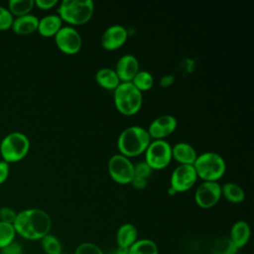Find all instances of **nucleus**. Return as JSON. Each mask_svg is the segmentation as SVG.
Here are the masks:
<instances>
[{"instance_id": "obj_1", "label": "nucleus", "mask_w": 254, "mask_h": 254, "mask_svg": "<svg viewBox=\"0 0 254 254\" xmlns=\"http://www.w3.org/2000/svg\"><path fill=\"white\" fill-rule=\"evenodd\" d=\"M16 234L27 240H41L50 233L52 219L50 215L40 208H27L17 212L13 222Z\"/></svg>"}, {"instance_id": "obj_2", "label": "nucleus", "mask_w": 254, "mask_h": 254, "mask_svg": "<svg viewBox=\"0 0 254 254\" xmlns=\"http://www.w3.org/2000/svg\"><path fill=\"white\" fill-rule=\"evenodd\" d=\"M151 142L146 129L140 126H130L124 129L117 141V147L121 155L131 158L145 153Z\"/></svg>"}, {"instance_id": "obj_3", "label": "nucleus", "mask_w": 254, "mask_h": 254, "mask_svg": "<svg viewBox=\"0 0 254 254\" xmlns=\"http://www.w3.org/2000/svg\"><path fill=\"white\" fill-rule=\"evenodd\" d=\"M94 5L91 0H64L58 8L62 21L72 26L86 24L92 17Z\"/></svg>"}, {"instance_id": "obj_4", "label": "nucleus", "mask_w": 254, "mask_h": 254, "mask_svg": "<svg viewBox=\"0 0 254 254\" xmlns=\"http://www.w3.org/2000/svg\"><path fill=\"white\" fill-rule=\"evenodd\" d=\"M114 91V104L116 109L123 115L136 114L143 103L142 92L130 82H120Z\"/></svg>"}, {"instance_id": "obj_5", "label": "nucleus", "mask_w": 254, "mask_h": 254, "mask_svg": "<svg viewBox=\"0 0 254 254\" xmlns=\"http://www.w3.org/2000/svg\"><path fill=\"white\" fill-rule=\"evenodd\" d=\"M192 166L197 178H200L203 182H217L226 170L224 159L214 152H205L198 155Z\"/></svg>"}, {"instance_id": "obj_6", "label": "nucleus", "mask_w": 254, "mask_h": 254, "mask_svg": "<svg viewBox=\"0 0 254 254\" xmlns=\"http://www.w3.org/2000/svg\"><path fill=\"white\" fill-rule=\"evenodd\" d=\"M30 150L29 138L21 132H11L0 142V154L6 163H17L23 160Z\"/></svg>"}, {"instance_id": "obj_7", "label": "nucleus", "mask_w": 254, "mask_h": 254, "mask_svg": "<svg viewBox=\"0 0 254 254\" xmlns=\"http://www.w3.org/2000/svg\"><path fill=\"white\" fill-rule=\"evenodd\" d=\"M145 162L152 170H163L171 162L172 146L166 140L150 142L145 151Z\"/></svg>"}, {"instance_id": "obj_8", "label": "nucleus", "mask_w": 254, "mask_h": 254, "mask_svg": "<svg viewBox=\"0 0 254 254\" xmlns=\"http://www.w3.org/2000/svg\"><path fill=\"white\" fill-rule=\"evenodd\" d=\"M107 169L111 179L120 185L130 184L134 178V165L129 158L116 154L113 155L107 164Z\"/></svg>"}, {"instance_id": "obj_9", "label": "nucleus", "mask_w": 254, "mask_h": 254, "mask_svg": "<svg viewBox=\"0 0 254 254\" xmlns=\"http://www.w3.org/2000/svg\"><path fill=\"white\" fill-rule=\"evenodd\" d=\"M55 43L59 50L66 55H74L81 48V37L71 26H64L55 36Z\"/></svg>"}, {"instance_id": "obj_10", "label": "nucleus", "mask_w": 254, "mask_h": 254, "mask_svg": "<svg viewBox=\"0 0 254 254\" xmlns=\"http://www.w3.org/2000/svg\"><path fill=\"white\" fill-rule=\"evenodd\" d=\"M221 197V186L217 182H202L195 190L194 200L201 208L214 206Z\"/></svg>"}, {"instance_id": "obj_11", "label": "nucleus", "mask_w": 254, "mask_h": 254, "mask_svg": "<svg viewBox=\"0 0 254 254\" xmlns=\"http://www.w3.org/2000/svg\"><path fill=\"white\" fill-rule=\"evenodd\" d=\"M197 176L192 165H179L172 173L171 188L176 192L189 190L196 182Z\"/></svg>"}, {"instance_id": "obj_12", "label": "nucleus", "mask_w": 254, "mask_h": 254, "mask_svg": "<svg viewBox=\"0 0 254 254\" xmlns=\"http://www.w3.org/2000/svg\"><path fill=\"white\" fill-rule=\"evenodd\" d=\"M178 122L173 115H162L153 120L148 128V133L151 139L165 140L177 128Z\"/></svg>"}, {"instance_id": "obj_13", "label": "nucleus", "mask_w": 254, "mask_h": 254, "mask_svg": "<svg viewBox=\"0 0 254 254\" xmlns=\"http://www.w3.org/2000/svg\"><path fill=\"white\" fill-rule=\"evenodd\" d=\"M128 38L127 30L121 25L108 27L101 36V46L107 51H115L122 47Z\"/></svg>"}, {"instance_id": "obj_14", "label": "nucleus", "mask_w": 254, "mask_h": 254, "mask_svg": "<svg viewBox=\"0 0 254 254\" xmlns=\"http://www.w3.org/2000/svg\"><path fill=\"white\" fill-rule=\"evenodd\" d=\"M114 70L121 82H130L140 70L138 60L133 55H124L118 60Z\"/></svg>"}, {"instance_id": "obj_15", "label": "nucleus", "mask_w": 254, "mask_h": 254, "mask_svg": "<svg viewBox=\"0 0 254 254\" xmlns=\"http://www.w3.org/2000/svg\"><path fill=\"white\" fill-rule=\"evenodd\" d=\"M196 157V151L189 143L179 142L172 147V158L180 165H193Z\"/></svg>"}, {"instance_id": "obj_16", "label": "nucleus", "mask_w": 254, "mask_h": 254, "mask_svg": "<svg viewBox=\"0 0 254 254\" xmlns=\"http://www.w3.org/2000/svg\"><path fill=\"white\" fill-rule=\"evenodd\" d=\"M39 18L35 15L28 14L21 17L14 18L12 24V30L17 35H30L38 30Z\"/></svg>"}, {"instance_id": "obj_17", "label": "nucleus", "mask_w": 254, "mask_h": 254, "mask_svg": "<svg viewBox=\"0 0 254 254\" xmlns=\"http://www.w3.org/2000/svg\"><path fill=\"white\" fill-rule=\"evenodd\" d=\"M250 234L251 230L249 224L244 220H238L232 225L230 229L229 239L237 249H240L248 243Z\"/></svg>"}, {"instance_id": "obj_18", "label": "nucleus", "mask_w": 254, "mask_h": 254, "mask_svg": "<svg viewBox=\"0 0 254 254\" xmlns=\"http://www.w3.org/2000/svg\"><path fill=\"white\" fill-rule=\"evenodd\" d=\"M63 21L62 19L55 14L47 15L43 17L42 19H39V25H38V32L43 37H55L56 34L60 31Z\"/></svg>"}, {"instance_id": "obj_19", "label": "nucleus", "mask_w": 254, "mask_h": 254, "mask_svg": "<svg viewBox=\"0 0 254 254\" xmlns=\"http://www.w3.org/2000/svg\"><path fill=\"white\" fill-rule=\"evenodd\" d=\"M138 231L135 225L131 223L122 224L116 233V242L118 247L129 249L137 240Z\"/></svg>"}, {"instance_id": "obj_20", "label": "nucleus", "mask_w": 254, "mask_h": 254, "mask_svg": "<svg viewBox=\"0 0 254 254\" xmlns=\"http://www.w3.org/2000/svg\"><path fill=\"white\" fill-rule=\"evenodd\" d=\"M96 82L104 89L114 90L121 82L114 69L109 67H102L96 71Z\"/></svg>"}, {"instance_id": "obj_21", "label": "nucleus", "mask_w": 254, "mask_h": 254, "mask_svg": "<svg viewBox=\"0 0 254 254\" xmlns=\"http://www.w3.org/2000/svg\"><path fill=\"white\" fill-rule=\"evenodd\" d=\"M221 195L232 203H240L245 197L243 189L235 183H226L221 186Z\"/></svg>"}, {"instance_id": "obj_22", "label": "nucleus", "mask_w": 254, "mask_h": 254, "mask_svg": "<svg viewBox=\"0 0 254 254\" xmlns=\"http://www.w3.org/2000/svg\"><path fill=\"white\" fill-rule=\"evenodd\" d=\"M34 6V0H10L8 2V10L13 15V17H21L31 14Z\"/></svg>"}, {"instance_id": "obj_23", "label": "nucleus", "mask_w": 254, "mask_h": 254, "mask_svg": "<svg viewBox=\"0 0 254 254\" xmlns=\"http://www.w3.org/2000/svg\"><path fill=\"white\" fill-rule=\"evenodd\" d=\"M128 254H159V250L151 239H137L128 249Z\"/></svg>"}, {"instance_id": "obj_24", "label": "nucleus", "mask_w": 254, "mask_h": 254, "mask_svg": "<svg viewBox=\"0 0 254 254\" xmlns=\"http://www.w3.org/2000/svg\"><path fill=\"white\" fill-rule=\"evenodd\" d=\"M131 82L134 84V86L139 91L143 92V91H147V90L151 89V87L153 86V83H154V78H153V75L149 71L139 70L135 74V76L133 77Z\"/></svg>"}, {"instance_id": "obj_25", "label": "nucleus", "mask_w": 254, "mask_h": 254, "mask_svg": "<svg viewBox=\"0 0 254 254\" xmlns=\"http://www.w3.org/2000/svg\"><path fill=\"white\" fill-rule=\"evenodd\" d=\"M41 245L46 254L62 253V244L60 240L53 234H47L41 239Z\"/></svg>"}, {"instance_id": "obj_26", "label": "nucleus", "mask_w": 254, "mask_h": 254, "mask_svg": "<svg viewBox=\"0 0 254 254\" xmlns=\"http://www.w3.org/2000/svg\"><path fill=\"white\" fill-rule=\"evenodd\" d=\"M238 249L229 238L216 240L211 247V254H236Z\"/></svg>"}, {"instance_id": "obj_27", "label": "nucleus", "mask_w": 254, "mask_h": 254, "mask_svg": "<svg viewBox=\"0 0 254 254\" xmlns=\"http://www.w3.org/2000/svg\"><path fill=\"white\" fill-rule=\"evenodd\" d=\"M16 235L13 224L0 221V249L14 242Z\"/></svg>"}, {"instance_id": "obj_28", "label": "nucleus", "mask_w": 254, "mask_h": 254, "mask_svg": "<svg viewBox=\"0 0 254 254\" xmlns=\"http://www.w3.org/2000/svg\"><path fill=\"white\" fill-rule=\"evenodd\" d=\"M14 21L13 15L10 13L8 8L0 6V31L8 30L12 27Z\"/></svg>"}, {"instance_id": "obj_29", "label": "nucleus", "mask_w": 254, "mask_h": 254, "mask_svg": "<svg viewBox=\"0 0 254 254\" xmlns=\"http://www.w3.org/2000/svg\"><path fill=\"white\" fill-rule=\"evenodd\" d=\"M74 254H103V252L97 245L90 242H83L76 247Z\"/></svg>"}, {"instance_id": "obj_30", "label": "nucleus", "mask_w": 254, "mask_h": 254, "mask_svg": "<svg viewBox=\"0 0 254 254\" xmlns=\"http://www.w3.org/2000/svg\"><path fill=\"white\" fill-rule=\"evenodd\" d=\"M152 172L153 170L145 161L139 162L134 166V176L136 177H140L147 180L152 175Z\"/></svg>"}, {"instance_id": "obj_31", "label": "nucleus", "mask_w": 254, "mask_h": 254, "mask_svg": "<svg viewBox=\"0 0 254 254\" xmlns=\"http://www.w3.org/2000/svg\"><path fill=\"white\" fill-rule=\"evenodd\" d=\"M16 216L17 212L13 208L9 206H2L0 208V221L13 224Z\"/></svg>"}, {"instance_id": "obj_32", "label": "nucleus", "mask_w": 254, "mask_h": 254, "mask_svg": "<svg viewBox=\"0 0 254 254\" xmlns=\"http://www.w3.org/2000/svg\"><path fill=\"white\" fill-rule=\"evenodd\" d=\"M0 254H23V248L21 244L14 241L4 248L0 249Z\"/></svg>"}, {"instance_id": "obj_33", "label": "nucleus", "mask_w": 254, "mask_h": 254, "mask_svg": "<svg viewBox=\"0 0 254 254\" xmlns=\"http://www.w3.org/2000/svg\"><path fill=\"white\" fill-rule=\"evenodd\" d=\"M58 4L57 0H36L35 6L41 10H50Z\"/></svg>"}, {"instance_id": "obj_34", "label": "nucleus", "mask_w": 254, "mask_h": 254, "mask_svg": "<svg viewBox=\"0 0 254 254\" xmlns=\"http://www.w3.org/2000/svg\"><path fill=\"white\" fill-rule=\"evenodd\" d=\"M9 173H10L9 164L3 160L0 161V185L6 182V180L9 177Z\"/></svg>"}, {"instance_id": "obj_35", "label": "nucleus", "mask_w": 254, "mask_h": 254, "mask_svg": "<svg viewBox=\"0 0 254 254\" xmlns=\"http://www.w3.org/2000/svg\"><path fill=\"white\" fill-rule=\"evenodd\" d=\"M135 189L137 190H143L147 187V180L140 178V177H136L134 176V178L132 179L131 183H130Z\"/></svg>"}, {"instance_id": "obj_36", "label": "nucleus", "mask_w": 254, "mask_h": 254, "mask_svg": "<svg viewBox=\"0 0 254 254\" xmlns=\"http://www.w3.org/2000/svg\"><path fill=\"white\" fill-rule=\"evenodd\" d=\"M175 81V76L172 75V74H167V75H164L161 80H160V84L163 86V87H169L170 85H172Z\"/></svg>"}, {"instance_id": "obj_37", "label": "nucleus", "mask_w": 254, "mask_h": 254, "mask_svg": "<svg viewBox=\"0 0 254 254\" xmlns=\"http://www.w3.org/2000/svg\"><path fill=\"white\" fill-rule=\"evenodd\" d=\"M109 254H128V249H125V248H121V247H118L114 250H112Z\"/></svg>"}, {"instance_id": "obj_38", "label": "nucleus", "mask_w": 254, "mask_h": 254, "mask_svg": "<svg viewBox=\"0 0 254 254\" xmlns=\"http://www.w3.org/2000/svg\"><path fill=\"white\" fill-rule=\"evenodd\" d=\"M168 192H169V194H175V193H177V192H176V191H175L171 187H170V189H169V191H168Z\"/></svg>"}, {"instance_id": "obj_39", "label": "nucleus", "mask_w": 254, "mask_h": 254, "mask_svg": "<svg viewBox=\"0 0 254 254\" xmlns=\"http://www.w3.org/2000/svg\"><path fill=\"white\" fill-rule=\"evenodd\" d=\"M60 254H65V253H60Z\"/></svg>"}]
</instances>
